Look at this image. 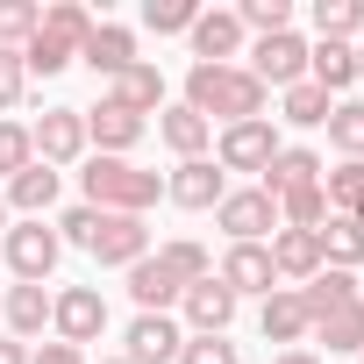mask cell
<instances>
[{"mask_svg":"<svg viewBox=\"0 0 364 364\" xmlns=\"http://www.w3.org/2000/svg\"><path fill=\"white\" fill-rule=\"evenodd\" d=\"M186 107L215 129H236V122H264V86L243 72V65H193L186 72Z\"/></svg>","mask_w":364,"mask_h":364,"instance_id":"6da1fadb","label":"cell"},{"mask_svg":"<svg viewBox=\"0 0 364 364\" xmlns=\"http://www.w3.org/2000/svg\"><path fill=\"white\" fill-rule=\"evenodd\" d=\"M79 186H86V208H100V215H143L164 193V178L157 171H136L129 157H86Z\"/></svg>","mask_w":364,"mask_h":364,"instance_id":"7a4b0ae2","label":"cell"},{"mask_svg":"<svg viewBox=\"0 0 364 364\" xmlns=\"http://www.w3.org/2000/svg\"><path fill=\"white\" fill-rule=\"evenodd\" d=\"M257 86H300L307 79V43L293 36V29H279V36H257V50H250V65H243Z\"/></svg>","mask_w":364,"mask_h":364,"instance_id":"3957f363","label":"cell"},{"mask_svg":"<svg viewBox=\"0 0 364 364\" xmlns=\"http://www.w3.org/2000/svg\"><path fill=\"white\" fill-rule=\"evenodd\" d=\"M50 328H58V343H93L100 328H107V300L93 293V286H65V293H50Z\"/></svg>","mask_w":364,"mask_h":364,"instance_id":"277c9868","label":"cell"},{"mask_svg":"<svg viewBox=\"0 0 364 364\" xmlns=\"http://www.w3.org/2000/svg\"><path fill=\"white\" fill-rule=\"evenodd\" d=\"M29 143H36V164H72L79 150H86V114L79 107H43V122L29 129Z\"/></svg>","mask_w":364,"mask_h":364,"instance_id":"5b68a950","label":"cell"},{"mask_svg":"<svg viewBox=\"0 0 364 364\" xmlns=\"http://www.w3.org/2000/svg\"><path fill=\"white\" fill-rule=\"evenodd\" d=\"M215 222L229 229V243H257V236H272V229H279V200H272L264 186H250V193H222Z\"/></svg>","mask_w":364,"mask_h":364,"instance_id":"8992f818","label":"cell"},{"mask_svg":"<svg viewBox=\"0 0 364 364\" xmlns=\"http://www.w3.org/2000/svg\"><path fill=\"white\" fill-rule=\"evenodd\" d=\"M272 157H279L272 122H236V129H222V143H215V164H222V171H264Z\"/></svg>","mask_w":364,"mask_h":364,"instance_id":"52a82bcc","label":"cell"},{"mask_svg":"<svg viewBox=\"0 0 364 364\" xmlns=\"http://www.w3.org/2000/svg\"><path fill=\"white\" fill-rule=\"evenodd\" d=\"M58 229H43V222H22V229H8V264H15V279L22 286H43L50 279V264H58Z\"/></svg>","mask_w":364,"mask_h":364,"instance_id":"ba28073f","label":"cell"},{"mask_svg":"<svg viewBox=\"0 0 364 364\" xmlns=\"http://www.w3.org/2000/svg\"><path fill=\"white\" fill-rule=\"evenodd\" d=\"M178 350H186V328H178L171 314H136L129 321V364H178Z\"/></svg>","mask_w":364,"mask_h":364,"instance_id":"9c48e42d","label":"cell"},{"mask_svg":"<svg viewBox=\"0 0 364 364\" xmlns=\"http://www.w3.org/2000/svg\"><path fill=\"white\" fill-rule=\"evenodd\" d=\"M236 300L243 293H279V272H272V250L264 243H229V257H222V272H215Z\"/></svg>","mask_w":364,"mask_h":364,"instance_id":"30bf717a","label":"cell"},{"mask_svg":"<svg viewBox=\"0 0 364 364\" xmlns=\"http://www.w3.org/2000/svg\"><path fill=\"white\" fill-rule=\"evenodd\" d=\"M164 193H171L178 208H222L229 178H222V164H215V157H186V164L164 178Z\"/></svg>","mask_w":364,"mask_h":364,"instance_id":"8fae6325","label":"cell"},{"mask_svg":"<svg viewBox=\"0 0 364 364\" xmlns=\"http://www.w3.org/2000/svg\"><path fill=\"white\" fill-rule=\"evenodd\" d=\"M93 257H100V264H143V257H150V229H143V215H100Z\"/></svg>","mask_w":364,"mask_h":364,"instance_id":"7c38bea8","label":"cell"},{"mask_svg":"<svg viewBox=\"0 0 364 364\" xmlns=\"http://www.w3.org/2000/svg\"><path fill=\"white\" fill-rule=\"evenodd\" d=\"M178 307H186V321H193L200 336H222V328L236 321V293H229L222 279H200V286H186V293H178Z\"/></svg>","mask_w":364,"mask_h":364,"instance_id":"4fadbf2b","label":"cell"},{"mask_svg":"<svg viewBox=\"0 0 364 364\" xmlns=\"http://www.w3.org/2000/svg\"><path fill=\"white\" fill-rule=\"evenodd\" d=\"M79 58H86L100 79H114V72H129V65H136V36H129L122 22H93V36L79 43Z\"/></svg>","mask_w":364,"mask_h":364,"instance_id":"5bb4252c","label":"cell"},{"mask_svg":"<svg viewBox=\"0 0 364 364\" xmlns=\"http://www.w3.org/2000/svg\"><path fill=\"white\" fill-rule=\"evenodd\" d=\"M186 36H193V50H200V65H229V58L243 50V22H236L229 8H215V15H200V22L186 29Z\"/></svg>","mask_w":364,"mask_h":364,"instance_id":"9a60e30c","label":"cell"},{"mask_svg":"<svg viewBox=\"0 0 364 364\" xmlns=\"http://www.w3.org/2000/svg\"><path fill=\"white\" fill-rule=\"evenodd\" d=\"M136 136H143V114H129V107H114V100H100V107L86 114V143H100V157H122Z\"/></svg>","mask_w":364,"mask_h":364,"instance_id":"2e32d148","label":"cell"},{"mask_svg":"<svg viewBox=\"0 0 364 364\" xmlns=\"http://www.w3.org/2000/svg\"><path fill=\"white\" fill-rule=\"evenodd\" d=\"M264 250H272V272H279V279H314V272H321V243H314V229H279Z\"/></svg>","mask_w":364,"mask_h":364,"instance_id":"e0dca14e","label":"cell"},{"mask_svg":"<svg viewBox=\"0 0 364 364\" xmlns=\"http://www.w3.org/2000/svg\"><path fill=\"white\" fill-rule=\"evenodd\" d=\"M257 328H264V343H300V336H314V321H307V307H300V293H293V286L264 293Z\"/></svg>","mask_w":364,"mask_h":364,"instance_id":"ac0fdd59","label":"cell"},{"mask_svg":"<svg viewBox=\"0 0 364 364\" xmlns=\"http://www.w3.org/2000/svg\"><path fill=\"white\" fill-rule=\"evenodd\" d=\"M129 293H136V307H143V314H171L186 286H178L157 257H143V264H129Z\"/></svg>","mask_w":364,"mask_h":364,"instance_id":"d6986e66","label":"cell"},{"mask_svg":"<svg viewBox=\"0 0 364 364\" xmlns=\"http://www.w3.org/2000/svg\"><path fill=\"white\" fill-rule=\"evenodd\" d=\"M107 100H114V107H129V114H150V107L164 114V79H157V65H143V58H136L129 72H114V93H107Z\"/></svg>","mask_w":364,"mask_h":364,"instance_id":"ffe728a7","label":"cell"},{"mask_svg":"<svg viewBox=\"0 0 364 364\" xmlns=\"http://www.w3.org/2000/svg\"><path fill=\"white\" fill-rule=\"evenodd\" d=\"M314 243H321V264H328V272H357V264H364V229H357L350 215H328V222L314 229Z\"/></svg>","mask_w":364,"mask_h":364,"instance_id":"44dd1931","label":"cell"},{"mask_svg":"<svg viewBox=\"0 0 364 364\" xmlns=\"http://www.w3.org/2000/svg\"><path fill=\"white\" fill-rule=\"evenodd\" d=\"M300 186H321V157H314V150H279V157L264 164V193L286 200V193H300Z\"/></svg>","mask_w":364,"mask_h":364,"instance_id":"7402d4cb","label":"cell"},{"mask_svg":"<svg viewBox=\"0 0 364 364\" xmlns=\"http://www.w3.org/2000/svg\"><path fill=\"white\" fill-rule=\"evenodd\" d=\"M307 79H314L321 93L357 86V43H314V50H307Z\"/></svg>","mask_w":364,"mask_h":364,"instance_id":"603a6c76","label":"cell"},{"mask_svg":"<svg viewBox=\"0 0 364 364\" xmlns=\"http://www.w3.org/2000/svg\"><path fill=\"white\" fill-rule=\"evenodd\" d=\"M350 300H364V293H357V279H350V272H328V264H321V272L300 286L307 321H321V314H336V307H350Z\"/></svg>","mask_w":364,"mask_h":364,"instance_id":"cb8c5ba5","label":"cell"},{"mask_svg":"<svg viewBox=\"0 0 364 364\" xmlns=\"http://www.w3.org/2000/svg\"><path fill=\"white\" fill-rule=\"evenodd\" d=\"M50 200H58V171H50V164H29V171L8 178V208H22L29 222H43Z\"/></svg>","mask_w":364,"mask_h":364,"instance_id":"d4e9b609","label":"cell"},{"mask_svg":"<svg viewBox=\"0 0 364 364\" xmlns=\"http://www.w3.org/2000/svg\"><path fill=\"white\" fill-rule=\"evenodd\" d=\"M157 136L178 150V164H186V157H200V150H208V136H215V129H208L193 107H164V114H157Z\"/></svg>","mask_w":364,"mask_h":364,"instance_id":"484cf974","label":"cell"},{"mask_svg":"<svg viewBox=\"0 0 364 364\" xmlns=\"http://www.w3.org/2000/svg\"><path fill=\"white\" fill-rule=\"evenodd\" d=\"M8 328L15 336H43L50 328V293L43 286H8Z\"/></svg>","mask_w":364,"mask_h":364,"instance_id":"4316f807","label":"cell"},{"mask_svg":"<svg viewBox=\"0 0 364 364\" xmlns=\"http://www.w3.org/2000/svg\"><path fill=\"white\" fill-rule=\"evenodd\" d=\"M314 29L321 43H350L364 29V0H314Z\"/></svg>","mask_w":364,"mask_h":364,"instance_id":"83f0119b","label":"cell"},{"mask_svg":"<svg viewBox=\"0 0 364 364\" xmlns=\"http://www.w3.org/2000/svg\"><path fill=\"white\" fill-rule=\"evenodd\" d=\"M314 336H321L328 350H364V300H350V307L321 314V321H314Z\"/></svg>","mask_w":364,"mask_h":364,"instance_id":"f1b7e54d","label":"cell"},{"mask_svg":"<svg viewBox=\"0 0 364 364\" xmlns=\"http://www.w3.org/2000/svg\"><path fill=\"white\" fill-rule=\"evenodd\" d=\"M328 143L364 164V100H336V107H328Z\"/></svg>","mask_w":364,"mask_h":364,"instance_id":"f546056e","label":"cell"},{"mask_svg":"<svg viewBox=\"0 0 364 364\" xmlns=\"http://www.w3.org/2000/svg\"><path fill=\"white\" fill-rule=\"evenodd\" d=\"M157 264H164L178 286H200V279H215V257H208L200 243H164V250H157Z\"/></svg>","mask_w":364,"mask_h":364,"instance_id":"4dcf8cb0","label":"cell"},{"mask_svg":"<svg viewBox=\"0 0 364 364\" xmlns=\"http://www.w3.org/2000/svg\"><path fill=\"white\" fill-rule=\"evenodd\" d=\"M43 36H58V43L79 50V43L93 36V15L79 8V0H50V8H43Z\"/></svg>","mask_w":364,"mask_h":364,"instance_id":"1f68e13d","label":"cell"},{"mask_svg":"<svg viewBox=\"0 0 364 364\" xmlns=\"http://www.w3.org/2000/svg\"><path fill=\"white\" fill-rule=\"evenodd\" d=\"M72 58H79V50H72V43H58V36H43V29L22 43V72H36V79H58Z\"/></svg>","mask_w":364,"mask_h":364,"instance_id":"d6a6232c","label":"cell"},{"mask_svg":"<svg viewBox=\"0 0 364 364\" xmlns=\"http://www.w3.org/2000/svg\"><path fill=\"white\" fill-rule=\"evenodd\" d=\"M328 107H336V100H328L314 79L286 86V122H293V129H321V122H328Z\"/></svg>","mask_w":364,"mask_h":364,"instance_id":"836d02e7","label":"cell"},{"mask_svg":"<svg viewBox=\"0 0 364 364\" xmlns=\"http://www.w3.org/2000/svg\"><path fill=\"white\" fill-rule=\"evenodd\" d=\"M321 222H328V193L321 186H300V193L279 200V229H321Z\"/></svg>","mask_w":364,"mask_h":364,"instance_id":"e575fe53","label":"cell"},{"mask_svg":"<svg viewBox=\"0 0 364 364\" xmlns=\"http://www.w3.org/2000/svg\"><path fill=\"white\" fill-rule=\"evenodd\" d=\"M321 193H328V215H350V208L364 200V164H357V157H343V164L321 178Z\"/></svg>","mask_w":364,"mask_h":364,"instance_id":"d590c367","label":"cell"},{"mask_svg":"<svg viewBox=\"0 0 364 364\" xmlns=\"http://www.w3.org/2000/svg\"><path fill=\"white\" fill-rule=\"evenodd\" d=\"M36 29H43V8H36V0H0V50L29 43Z\"/></svg>","mask_w":364,"mask_h":364,"instance_id":"8d00e7d4","label":"cell"},{"mask_svg":"<svg viewBox=\"0 0 364 364\" xmlns=\"http://www.w3.org/2000/svg\"><path fill=\"white\" fill-rule=\"evenodd\" d=\"M193 22H200L193 0H143V29H157V36H178V29H193Z\"/></svg>","mask_w":364,"mask_h":364,"instance_id":"74e56055","label":"cell"},{"mask_svg":"<svg viewBox=\"0 0 364 364\" xmlns=\"http://www.w3.org/2000/svg\"><path fill=\"white\" fill-rule=\"evenodd\" d=\"M236 22L257 29V36H279V29H293V0H243Z\"/></svg>","mask_w":364,"mask_h":364,"instance_id":"f35d334b","label":"cell"},{"mask_svg":"<svg viewBox=\"0 0 364 364\" xmlns=\"http://www.w3.org/2000/svg\"><path fill=\"white\" fill-rule=\"evenodd\" d=\"M29 164H36V143H29V129H22V122H0V171L15 178V171H29Z\"/></svg>","mask_w":364,"mask_h":364,"instance_id":"ab89813d","label":"cell"},{"mask_svg":"<svg viewBox=\"0 0 364 364\" xmlns=\"http://www.w3.org/2000/svg\"><path fill=\"white\" fill-rule=\"evenodd\" d=\"M178 364H236V343H229V336H186Z\"/></svg>","mask_w":364,"mask_h":364,"instance_id":"60d3db41","label":"cell"},{"mask_svg":"<svg viewBox=\"0 0 364 364\" xmlns=\"http://www.w3.org/2000/svg\"><path fill=\"white\" fill-rule=\"evenodd\" d=\"M93 236H100V208H72V215L58 222V243H79V250H93Z\"/></svg>","mask_w":364,"mask_h":364,"instance_id":"b9f144b4","label":"cell"},{"mask_svg":"<svg viewBox=\"0 0 364 364\" xmlns=\"http://www.w3.org/2000/svg\"><path fill=\"white\" fill-rule=\"evenodd\" d=\"M22 79H29V72H22V50H0V107L22 100Z\"/></svg>","mask_w":364,"mask_h":364,"instance_id":"7bdbcfd3","label":"cell"},{"mask_svg":"<svg viewBox=\"0 0 364 364\" xmlns=\"http://www.w3.org/2000/svg\"><path fill=\"white\" fill-rule=\"evenodd\" d=\"M29 364H86V350H72V343H43Z\"/></svg>","mask_w":364,"mask_h":364,"instance_id":"ee69618b","label":"cell"},{"mask_svg":"<svg viewBox=\"0 0 364 364\" xmlns=\"http://www.w3.org/2000/svg\"><path fill=\"white\" fill-rule=\"evenodd\" d=\"M0 364H29V343H0Z\"/></svg>","mask_w":364,"mask_h":364,"instance_id":"f6af8a7d","label":"cell"},{"mask_svg":"<svg viewBox=\"0 0 364 364\" xmlns=\"http://www.w3.org/2000/svg\"><path fill=\"white\" fill-rule=\"evenodd\" d=\"M272 364H321V357H314V350H279Z\"/></svg>","mask_w":364,"mask_h":364,"instance_id":"bcb514c9","label":"cell"},{"mask_svg":"<svg viewBox=\"0 0 364 364\" xmlns=\"http://www.w3.org/2000/svg\"><path fill=\"white\" fill-rule=\"evenodd\" d=\"M350 222H357V229H364V200H357V208H350Z\"/></svg>","mask_w":364,"mask_h":364,"instance_id":"7dc6e473","label":"cell"},{"mask_svg":"<svg viewBox=\"0 0 364 364\" xmlns=\"http://www.w3.org/2000/svg\"><path fill=\"white\" fill-rule=\"evenodd\" d=\"M0 236H8V200H0Z\"/></svg>","mask_w":364,"mask_h":364,"instance_id":"c3c4849f","label":"cell"},{"mask_svg":"<svg viewBox=\"0 0 364 364\" xmlns=\"http://www.w3.org/2000/svg\"><path fill=\"white\" fill-rule=\"evenodd\" d=\"M357 79H364V43H357Z\"/></svg>","mask_w":364,"mask_h":364,"instance_id":"681fc988","label":"cell"},{"mask_svg":"<svg viewBox=\"0 0 364 364\" xmlns=\"http://www.w3.org/2000/svg\"><path fill=\"white\" fill-rule=\"evenodd\" d=\"M100 364H129V357H100Z\"/></svg>","mask_w":364,"mask_h":364,"instance_id":"f907efd6","label":"cell"},{"mask_svg":"<svg viewBox=\"0 0 364 364\" xmlns=\"http://www.w3.org/2000/svg\"><path fill=\"white\" fill-rule=\"evenodd\" d=\"M357 357H364V350H357Z\"/></svg>","mask_w":364,"mask_h":364,"instance_id":"816d5d0a","label":"cell"}]
</instances>
